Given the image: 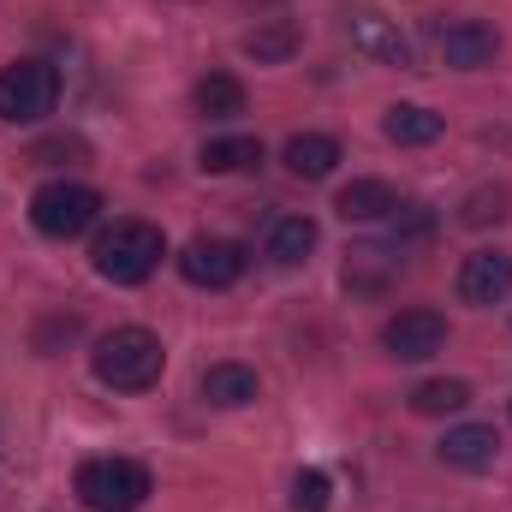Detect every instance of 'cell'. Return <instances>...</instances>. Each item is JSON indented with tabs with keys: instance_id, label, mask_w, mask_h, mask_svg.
<instances>
[{
	"instance_id": "cell-4",
	"label": "cell",
	"mask_w": 512,
	"mask_h": 512,
	"mask_svg": "<svg viewBox=\"0 0 512 512\" xmlns=\"http://www.w3.org/2000/svg\"><path fill=\"white\" fill-rule=\"evenodd\" d=\"M96 215H102V191L78 185V179H54V185H42L30 197V221L48 239H78V233L96 227Z\"/></svg>"
},
{
	"instance_id": "cell-9",
	"label": "cell",
	"mask_w": 512,
	"mask_h": 512,
	"mask_svg": "<svg viewBox=\"0 0 512 512\" xmlns=\"http://www.w3.org/2000/svg\"><path fill=\"white\" fill-rule=\"evenodd\" d=\"M441 54H447V66L477 72V66H489V60L501 54V30L483 24V18H453V24L441 30Z\"/></svg>"
},
{
	"instance_id": "cell-2",
	"label": "cell",
	"mask_w": 512,
	"mask_h": 512,
	"mask_svg": "<svg viewBox=\"0 0 512 512\" xmlns=\"http://www.w3.org/2000/svg\"><path fill=\"white\" fill-rule=\"evenodd\" d=\"M90 256H96V274H102V280L137 286V280H149V274L161 268L167 239H161V227H149V221H114V227L96 239Z\"/></svg>"
},
{
	"instance_id": "cell-23",
	"label": "cell",
	"mask_w": 512,
	"mask_h": 512,
	"mask_svg": "<svg viewBox=\"0 0 512 512\" xmlns=\"http://www.w3.org/2000/svg\"><path fill=\"white\" fill-rule=\"evenodd\" d=\"M429 233H435V215H429V209H393V215H387V239H393V251L423 245Z\"/></svg>"
},
{
	"instance_id": "cell-8",
	"label": "cell",
	"mask_w": 512,
	"mask_h": 512,
	"mask_svg": "<svg viewBox=\"0 0 512 512\" xmlns=\"http://www.w3.org/2000/svg\"><path fill=\"white\" fill-rule=\"evenodd\" d=\"M346 36H352V48L364 54V60H376V66H411V36L393 24V18H382V12H370V6H358L352 18H346Z\"/></svg>"
},
{
	"instance_id": "cell-20",
	"label": "cell",
	"mask_w": 512,
	"mask_h": 512,
	"mask_svg": "<svg viewBox=\"0 0 512 512\" xmlns=\"http://www.w3.org/2000/svg\"><path fill=\"white\" fill-rule=\"evenodd\" d=\"M256 161H262V143H256V137H209L203 155H197L203 173H245Z\"/></svg>"
},
{
	"instance_id": "cell-25",
	"label": "cell",
	"mask_w": 512,
	"mask_h": 512,
	"mask_svg": "<svg viewBox=\"0 0 512 512\" xmlns=\"http://www.w3.org/2000/svg\"><path fill=\"white\" fill-rule=\"evenodd\" d=\"M90 155V143L78 137V131H60V137H42L36 149H30V161H42V167H72V161H84Z\"/></svg>"
},
{
	"instance_id": "cell-17",
	"label": "cell",
	"mask_w": 512,
	"mask_h": 512,
	"mask_svg": "<svg viewBox=\"0 0 512 512\" xmlns=\"http://www.w3.org/2000/svg\"><path fill=\"white\" fill-rule=\"evenodd\" d=\"M382 131L399 143V149H423V143H435L441 131H447V120L435 114V108H417V102H399V108H387Z\"/></svg>"
},
{
	"instance_id": "cell-6",
	"label": "cell",
	"mask_w": 512,
	"mask_h": 512,
	"mask_svg": "<svg viewBox=\"0 0 512 512\" xmlns=\"http://www.w3.org/2000/svg\"><path fill=\"white\" fill-rule=\"evenodd\" d=\"M382 346L399 364H423V358H435L447 346V316L441 310H399V316H387Z\"/></svg>"
},
{
	"instance_id": "cell-16",
	"label": "cell",
	"mask_w": 512,
	"mask_h": 512,
	"mask_svg": "<svg viewBox=\"0 0 512 512\" xmlns=\"http://www.w3.org/2000/svg\"><path fill=\"white\" fill-rule=\"evenodd\" d=\"M197 387H203V399L221 405V411H239V405H251L256 393H262V382H256L251 364H209Z\"/></svg>"
},
{
	"instance_id": "cell-11",
	"label": "cell",
	"mask_w": 512,
	"mask_h": 512,
	"mask_svg": "<svg viewBox=\"0 0 512 512\" xmlns=\"http://www.w3.org/2000/svg\"><path fill=\"white\" fill-rule=\"evenodd\" d=\"M393 280H399V251L393 245H352L346 251V292L382 298Z\"/></svg>"
},
{
	"instance_id": "cell-12",
	"label": "cell",
	"mask_w": 512,
	"mask_h": 512,
	"mask_svg": "<svg viewBox=\"0 0 512 512\" xmlns=\"http://www.w3.org/2000/svg\"><path fill=\"white\" fill-rule=\"evenodd\" d=\"M441 459H447L453 471H489V465L501 459L495 423H459V429H447V435H441Z\"/></svg>"
},
{
	"instance_id": "cell-19",
	"label": "cell",
	"mask_w": 512,
	"mask_h": 512,
	"mask_svg": "<svg viewBox=\"0 0 512 512\" xmlns=\"http://www.w3.org/2000/svg\"><path fill=\"white\" fill-rule=\"evenodd\" d=\"M191 108H197L203 120H239V114H245V84L227 78V72H209V78H197Z\"/></svg>"
},
{
	"instance_id": "cell-18",
	"label": "cell",
	"mask_w": 512,
	"mask_h": 512,
	"mask_svg": "<svg viewBox=\"0 0 512 512\" xmlns=\"http://www.w3.org/2000/svg\"><path fill=\"white\" fill-rule=\"evenodd\" d=\"M334 209H340L346 221H387V215L399 209V191H393L387 179H352Z\"/></svg>"
},
{
	"instance_id": "cell-5",
	"label": "cell",
	"mask_w": 512,
	"mask_h": 512,
	"mask_svg": "<svg viewBox=\"0 0 512 512\" xmlns=\"http://www.w3.org/2000/svg\"><path fill=\"white\" fill-rule=\"evenodd\" d=\"M60 102V72L48 60H12L0 72V120L6 126H30V120H48Z\"/></svg>"
},
{
	"instance_id": "cell-10",
	"label": "cell",
	"mask_w": 512,
	"mask_h": 512,
	"mask_svg": "<svg viewBox=\"0 0 512 512\" xmlns=\"http://www.w3.org/2000/svg\"><path fill=\"white\" fill-rule=\"evenodd\" d=\"M512 292V256L507 251H471L459 262V298L465 304H501Z\"/></svg>"
},
{
	"instance_id": "cell-14",
	"label": "cell",
	"mask_w": 512,
	"mask_h": 512,
	"mask_svg": "<svg viewBox=\"0 0 512 512\" xmlns=\"http://www.w3.org/2000/svg\"><path fill=\"white\" fill-rule=\"evenodd\" d=\"M298 48H304V30L292 18H256L251 30H245V54H251L256 66H280Z\"/></svg>"
},
{
	"instance_id": "cell-24",
	"label": "cell",
	"mask_w": 512,
	"mask_h": 512,
	"mask_svg": "<svg viewBox=\"0 0 512 512\" xmlns=\"http://www.w3.org/2000/svg\"><path fill=\"white\" fill-rule=\"evenodd\" d=\"M328 501H334V483H328V471H298L292 477V512H328Z\"/></svg>"
},
{
	"instance_id": "cell-21",
	"label": "cell",
	"mask_w": 512,
	"mask_h": 512,
	"mask_svg": "<svg viewBox=\"0 0 512 512\" xmlns=\"http://www.w3.org/2000/svg\"><path fill=\"white\" fill-rule=\"evenodd\" d=\"M465 405H471V382L441 376V382L411 387V411H417V417H447V411H465Z\"/></svg>"
},
{
	"instance_id": "cell-1",
	"label": "cell",
	"mask_w": 512,
	"mask_h": 512,
	"mask_svg": "<svg viewBox=\"0 0 512 512\" xmlns=\"http://www.w3.org/2000/svg\"><path fill=\"white\" fill-rule=\"evenodd\" d=\"M90 364H96V382L102 387H114V393H143V387L161 382L167 352H161V340H155L149 328H114V334L96 340Z\"/></svg>"
},
{
	"instance_id": "cell-13",
	"label": "cell",
	"mask_w": 512,
	"mask_h": 512,
	"mask_svg": "<svg viewBox=\"0 0 512 512\" xmlns=\"http://www.w3.org/2000/svg\"><path fill=\"white\" fill-rule=\"evenodd\" d=\"M280 161H286V173H298V179H328V173L340 167V143H334L328 131H298V137H286Z\"/></svg>"
},
{
	"instance_id": "cell-22",
	"label": "cell",
	"mask_w": 512,
	"mask_h": 512,
	"mask_svg": "<svg viewBox=\"0 0 512 512\" xmlns=\"http://www.w3.org/2000/svg\"><path fill=\"white\" fill-rule=\"evenodd\" d=\"M507 215H512L507 185H483V191H471V197L459 203V221H465V227H501Z\"/></svg>"
},
{
	"instance_id": "cell-15",
	"label": "cell",
	"mask_w": 512,
	"mask_h": 512,
	"mask_svg": "<svg viewBox=\"0 0 512 512\" xmlns=\"http://www.w3.org/2000/svg\"><path fill=\"white\" fill-rule=\"evenodd\" d=\"M316 239H322V233H316L310 215H280V221L268 227V245H262V251H268L274 268H298V262H310Z\"/></svg>"
},
{
	"instance_id": "cell-7",
	"label": "cell",
	"mask_w": 512,
	"mask_h": 512,
	"mask_svg": "<svg viewBox=\"0 0 512 512\" xmlns=\"http://www.w3.org/2000/svg\"><path fill=\"white\" fill-rule=\"evenodd\" d=\"M245 268H251V256H245V245H233V239H191V245L179 251V274H185L191 286H209V292L233 286Z\"/></svg>"
},
{
	"instance_id": "cell-3",
	"label": "cell",
	"mask_w": 512,
	"mask_h": 512,
	"mask_svg": "<svg viewBox=\"0 0 512 512\" xmlns=\"http://www.w3.org/2000/svg\"><path fill=\"white\" fill-rule=\"evenodd\" d=\"M149 495H155V477L137 459H90L78 471V501L90 512H137Z\"/></svg>"
}]
</instances>
